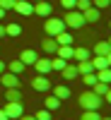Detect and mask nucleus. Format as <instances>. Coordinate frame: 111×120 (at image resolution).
<instances>
[{
    "label": "nucleus",
    "instance_id": "obj_1",
    "mask_svg": "<svg viewBox=\"0 0 111 120\" xmlns=\"http://www.w3.org/2000/svg\"><path fill=\"white\" fill-rule=\"evenodd\" d=\"M80 106L85 111H97V108H102V96H97L94 91H82L80 94Z\"/></svg>",
    "mask_w": 111,
    "mask_h": 120
},
{
    "label": "nucleus",
    "instance_id": "obj_2",
    "mask_svg": "<svg viewBox=\"0 0 111 120\" xmlns=\"http://www.w3.org/2000/svg\"><path fill=\"white\" fill-rule=\"evenodd\" d=\"M63 22H65V26H70V29H82V26L87 24L80 10H68L65 17H63Z\"/></svg>",
    "mask_w": 111,
    "mask_h": 120
},
{
    "label": "nucleus",
    "instance_id": "obj_3",
    "mask_svg": "<svg viewBox=\"0 0 111 120\" xmlns=\"http://www.w3.org/2000/svg\"><path fill=\"white\" fill-rule=\"evenodd\" d=\"M65 29V22L63 19H56V17H46V24H44V31L48 34V36H56V34H60Z\"/></svg>",
    "mask_w": 111,
    "mask_h": 120
},
{
    "label": "nucleus",
    "instance_id": "obj_4",
    "mask_svg": "<svg viewBox=\"0 0 111 120\" xmlns=\"http://www.w3.org/2000/svg\"><path fill=\"white\" fill-rule=\"evenodd\" d=\"M3 111H5L7 120H17L19 115L24 113V108H22V101H7V106L3 108Z\"/></svg>",
    "mask_w": 111,
    "mask_h": 120
},
{
    "label": "nucleus",
    "instance_id": "obj_5",
    "mask_svg": "<svg viewBox=\"0 0 111 120\" xmlns=\"http://www.w3.org/2000/svg\"><path fill=\"white\" fill-rule=\"evenodd\" d=\"M15 12H19L22 17H29V15H34V5L29 3V0H15Z\"/></svg>",
    "mask_w": 111,
    "mask_h": 120
},
{
    "label": "nucleus",
    "instance_id": "obj_6",
    "mask_svg": "<svg viewBox=\"0 0 111 120\" xmlns=\"http://www.w3.org/2000/svg\"><path fill=\"white\" fill-rule=\"evenodd\" d=\"M32 89L34 91H48V89H51V82L46 79V75H36L32 79Z\"/></svg>",
    "mask_w": 111,
    "mask_h": 120
},
{
    "label": "nucleus",
    "instance_id": "obj_7",
    "mask_svg": "<svg viewBox=\"0 0 111 120\" xmlns=\"http://www.w3.org/2000/svg\"><path fill=\"white\" fill-rule=\"evenodd\" d=\"M0 82H3V86L5 89H10V86H19V75H15V72H3L0 75Z\"/></svg>",
    "mask_w": 111,
    "mask_h": 120
},
{
    "label": "nucleus",
    "instance_id": "obj_8",
    "mask_svg": "<svg viewBox=\"0 0 111 120\" xmlns=\"http://www.w3.org/2000/svg\"><path fill=\"white\" fill-rule=\"evenodd\" d=\"M51 12H53V7L46 3V0H39V3H34V15H39V17H51Z\"/></svg>",
    "mask_w": 111,
    "mask_h": 120
},
{
    "label": "nucleus",
    "instance_id": "obj_9",
    "mask_svg": "<svg viewBox=\"0 0 111 120\" xmlns=\"http://www.w3.org/2000/svg\"><path fill=\"white\" fill-rule=\"evenodd\" d=\"M82 17H85V22H87V24H94V22H99L102 12H99L97 7H92V5H89L87 10H82Z\"/></svg>",
    "mask_w": 111,
    "mask_h": 120
},
{
    "label": "nucleus",
    "instance_id": "obj_10",
    "mask_svg": "<svg viewBox=\"0 0 111 120\" xmlns=\"http://www.w3.org/2000/svg\"><path fill=\"white\" fill-rule=\"evenodd\" d=\"M34 70L39 75H48V72H51V60H48V58H36Z\"/></svg>",
    "mask_w": 111,
    "mask_h": 120
},
{
    "label": "nucleus",
    "instance_id": "obj_11",
    "mask_svg": "<svg viewBox=\"0 0 111 120\" xmlns=\"http://www.w3.org/2000/svg\"><path fill=\"white\" fill-rule=\"evenodd\" d=\"M60 75H63V79H77V77H80L77 65H75V63H68L63 70H60Z\"/></svg>",
    "mask_w": 111,
    "mask_h": 120
},
{
    "label": "nucleus",
    "instance_id": "obj_12",
    "mask_svg": "<svg viewBox=\"0 0 111 120\" xmlns=\"http://www.w3.org/2000/svg\"><path fill=\"white\" fill-rule=\"evenodd\" d=\"M53 38H56V43H58V46H73V34L65 31V29H63L60 34H56Z\"/></svg>",
    "mask_w": 111,
    "mask_h": 120
},
{
    "label": "nucleus",
    "instance_id": "obj_13",
    "mask_svg": "<svg viewBox=\"0 0 111 120\" xmlns=\"http://www.w3.org/2000/svg\"><path fill=\"white\" fill-rule=\"evenodd\" d=\"M109 51H111V46H109V41H99V43H94V48H92V55H109Z\"/></svg>",
    "mask_w": 111,
    "mask_h": 120
},
{
    "label": "nucleus",
    "instance_id": "obj_14",
    "mask_svg": "<svg viewBox=\"0 0 111 120\" xmlns=\"http://www.w3.org/2000/svg\"><path fill=\"white\" fill-rule=\"evenodd\" d=\"M41 51H46V53H56L58 51V43H56L53 36H46L44 41H41Z\"/></svg>",
    "mask_w": 111,
    "mask_h": 120
},
{
    "label": "nucleus",
    "instance_id": "obj_15",
    "mask_svg": "<svg viewBox=\"0 0 111 120\" xmlns=\"http://www.w3.org/2000/svg\"><path fill=\"white\" fill-rule=\"evenodd\" d=\"M92 58V51H89V48H73V60H89Z\"/></svg>",
    "mask_w": 111,
    "mask_h": 120
},
{
    "label": "nucleus",
    "instance_id": "obj_16",
    "mask_svg": "<svg viewBox=\"0 0 111 120\" xmlns=\"http://www.w3.org/2000/svg\"><path fill=\"white\" fill-rule=\"evenodd\" d=\"M53 96L60 98V101H65V98H70V89L65 84H58V86H53Z\"/></svg>",
    "mask_w": 111,
    "mask_h": 120
},
{
    "label": "nucleus",
    "instance_id": "obj_17",
    "mask_svg": "<svg viewBox=\"0 0 111 120\" xmlns=\"http://www.w3.org/2000/svg\"><path fill=\"white\" fill-rule=\"evenodd\" d=\"M36 58H39V55H36L34 51H29V48H27V51H22V53H19V60H22L24 65H34V63H36Z\"/></svg>",
    "mask_w": 111,
    "mask_h": 120
},
{
    "label": "nucleus",
    "instance_id": "obj_18",
    "mask_svg": "<svg viewBox=\"0 0 111 120\" xmlns=\"http://www.w3.org/2000/svg\"><path fill=\"white\" fill-rule=\"evenodd\" d=\"M77 65V72L80 75H87V72H94V65H92V58L89 60H80V63H75Z\"/></svg>",
    "mask_w": 111,
    "mask_h": 120
},
{
    "label": "nucleus",
    "instance_id": "obj_19",
    "mask_svg": "<svg viewBox=\"0 0 111 120\" xmlns=\"http://www.w3.org/2000/svg\"><path fill=\"white\" fill-rule=\"evenodd\" d=\"M58 58H63V60H73V46H58V51H56Z\"/></svg>",
    "mask_w": 111,
    "mask_h": 120
},
{
    "label": "nucleus",
    "instance_id": "obj_20",
    "mask_svg": "<svg viewBox=\"0 0 111 120\" xmlns=\"http://www.w3.org/2000/svg\"><path fill=\"white\" fill-rule=\"evenodd\" d=\"M94 72H97V82L111 84V67H104V70H94Z\"/></svg>",
    "mask_w": 111,
    "mask_h": 120
},
{
    "label": "nucleus",
    "instance_id": "obj_21",
    "mask_svg": "<svg viewBox=\"0 0 111 120\" xmlns=\"http://www.w3.org/2000/svg\"><path fill=\"white\" fill-rule=\"evenodd\" d=\"M5 96H7V101H22V91H19V86L5 89Z\"/></svg>",
    "mask_w": 111,
    "mask_h": 120
},
{
    "label": "nucleus",
    "instance_id": "obj_22",
    "mask_svg": "<svg viewBox=\"0 0 111 120\" xmlns=\"http://www.w3.org/2000/svg\"><path fill=\"white\" fill-rule=\"evenodd\" d=\"M24 67H27V65H24V63H22L19 58H17V60H12L10 65H5V70H10V72H15V75H19V72H22Z\"/></svg>",
    "mask_w": 111,
    "mask_h": 120
},
{
    "label": "nucleus",
    "instance_id": "obj_23",
    "mask_svg": "<svg viewBox=\"0 0 111 120\" xmlns=\"http://www.w3.org/2000/svg\"><path fill=\"white\" fill-rule=\"evenodd\" d=\"M109 86H111V84H104V82H94V84H92V91H94L97 96H102V98H104V94L109 91Z\"/></svg>",
    "mask_w": 111,
    "mask_h": 120
},
{
    "label": "nucleus",
    "instance_id": "obj_24",
    "mask_svg": "<svg viewBox=\"0 0 111 120\" xmlns=\"http://www.w3.org/2000/svg\"><path fill=\"white\" fill-rule=\"evenodd\" d=\"M19 34H22V26H19V24L12 22V24H7V26H5V36H15V38H17Z\"/></svg>",
    "mask_w": 111,
    "mask_h": 120
},
{
    "label": "nucleus",
    "instance_id": "obj_25",
    "mask_svg": "<svg viewBox=\"0 0 111 120\" xmlns=\"http://www.w3.org/2000/svg\"><path fill=\"white\" fill-rule=\"evenodd\" d=\"M92 65H94V70H104V67H109V63H106L104 55H92Z\"/></svg>",
    "mask_w": 111,
    "mask_h": 120
},
{
    "label": "nucleus",
    "instance_id": "obj_26",
    "mask_svg": "<svg viewBox=\"0 0 111 120\" xmlns=\"http://www.w3.org/2000/svg\"><path fill=\"white\" fill-rule=\"evenodd\" d=\"M44 106L48 108V111H56V108H60V98H56V96H46Z\"/></svg>",
    "mask_w": 111,
    "mask_h": 120
},
{
    "label": "nucleus",
    "instance_id": "obj_27",
    "mask_svg": "<svg viewBox=\"0 0 111 120\" xmlns=\"http://www.w3.org/2000/svg\"><path fill=\"white\" fill-rule=\"evenodd\" d=\"M65 65H68V60H63V58H58V55H56V58L51 60V70H63Z\"/></svg>",
    "mask_w": 111,
    "mask_h": 120
},
{
    "label": "nucleus",
    "instance_id": "obj_28",
    "mask_svg": "<svg viewBox=\"0 0 111 120\" xmlns=\"http://www.w3.org/2000/svg\"><path fill=\"white\" fill-rule=\"evenodd\" d=\"M82 120H102V115H99L97 111H85L82 113Z\"/></svg>",
    "mask_w": 111,
    "mask_h": 120
},
{
    "label": "nucleus",
    "instance_id": "obj_29",
    "mask_svg": "<svg viewBox=\"0 0 111 120\" xmlns=\"http://www.w3.org/2000/svg\"><path fill=\"white\" fill-rule=\"evenodd\" d=\"M82 79H85L87 86H92V84L97 82V72H87V75H82Z\"/></svg>",
    "mask_w": 111,
    "mask_h": 120
},
{
    "label": "nucleus",
    "instance_id": "obj_30",
    "mask_svg": "<svg viewBox=\"0 0 111 120\" xmlns=\"http://www.w3.org/2000/svg\"><path fill=\"white\" fill-rule=\"evenodd\" d=\"M34 118H36V120H51V111H48V108H41Z\"/></svg>",
    "mask_w": 111,
    "mask_h": 120
},
{
    "label": "nucleus",
    "instance_id": "obj_31",
    "mask_svg": "<svg viewBox=\"0 0 111 120\" xmlns=\"http://www.w3.org/2000/svg\"><path fill=\"white\" fill-rule=\"evenodd\" d=\"M89 5H92L89 0H77V3H75V10H80V12H82V10H87Z\"/></svg>",
    "mask_w": 111,
    "mask_h": 120
},
{
    "label": "nucleus",
    "instance_id": "obj_32",
    "mask_svg": "<svg viewBox=\"0 0 111 120\" xmlns=\"http://www.w3.org/2000/svg\"><path fill=\"white\" fill-rule=\"evenodd\" d=\"M111 5V0H94V7L97 10H104V7H109Z\"/></svg>",
    "mask_w": 111,
    "mask_h": 120
},
{
    "label": "nucleus",
    "instance_id": "obj_33",
    "mask_svg": "<svg viewBox=\"0 0 111 120\" xmlns=\"http://www.w3.org/2000/svg\"><path fill=\"white\" fill-rule=\"evenodd\" d=\"M75 3L77 0H60V5H63L65 10H75Z\"/></svg>",
    "mask_w": 111,
    "mask_h": 120
},
{
    "label": "nucleus",
    "instance_id": "obj_34",
    "mask_svg": "<svg viewBox=\"0 0 111 120\" xmlns=\"http://www.w3.org/2000/svg\"><path fill=\"white\" fill-rule=\"evenodd\" d=\"M0 7H3V10H12L15 7V0H0Z\"/></svg>",
    "mask_w": 111,
    "mask_h": 120
},
{
    "label": "nucleus",
    "instance_id": "obj_35",
    "mask_svg": "<svg viewBox=\"0 0 111 120\" xmlns=\"http://www.w3.org/2000/svg\"><path fill=\"white\" fill-rule=\"evenodd\" d=\"M104 98H106V101H109V103H111V86H109V91H106V94H104Z\"/></svg>",
    "mask_w": 111,
    "mask_h": 120
},
{
    "label": "nucleus",
    "instance_id": "obj_36",
    "mask_svg": "<svg viewBox=\"0 0 111 120\" xmlns=\"http://www.w3.org/2000/svg\"><path fill=\"white\" fill-rule=\"evenodd\" d=\"M0 120H7V115H5V111L0 108Z\"/></svg>",
    "mask_w": 111,
    "mask_h": 120
},
{
    "label": "nucleus",
    "instance_id": "obj_37",
    "mask_svg": "<svg viewBox=\"0 0 111 120\" xmlns=\"http://www.w3.org/2000/svg\"><path fill=\"white\" fill-rule=\"evenodd\" d=\"M5 72V63H3V60H0V75H3Z\"/></svg>",
    "mask_w": 111,
    "mask_h": 120
},
{
    "label": "nucleus",
    "instance_id": "obj_38",
    "mask_svg": "<svg viewBox=\"0 0 111 120\" xmlns=\"http://www.w3.org/2000/svg\"><path fill=\"white\" fill-rule=\"evenodd\" d=\"M5 15H7V10H3V7H0V19H3Z\"/></svg>",
    "mask_w": 111,
    "mask_h": 120
},
{
    "label": "nucleus",
    "instance_id": "obj_39",
    "mask_svg": "<svg viewBox=\"0 0 111 120\" xmlns=\"http://www.w3.org/2000/svg\"><path fill=\"white\" fill-rule=\"evenodd\" d=\"M106 63H109V67H111V51H109V55H106Z\"/></svg>",
    "mask_w": 111,
    "mask_h": 120
},
{
    "label": "nucleus",
    "instance_id": "obj_40",
    "mask_svg": "<svg viewBox=\"0 0 111 120\" xmlns=\"http://www.w3.org/2000/svg\"><path fill=\"white\" fill-rule=\"evenodd\" d=\"M5 36V26H0V38H3Z\"/></svg>",
    "mask_w": 111,
    "mask_h": 120
},
{
    "label": "nucleus",
    "instance_id": "obj_41",
    "mask_svg": "<svg viewBox=\"0 0 111 120\" xmlns=\"http://www.w3.org/2000/svg\"><path fill=\"white\" fill-rule=\"evenodd\" d=\"M102 120H111V118H102Z\"/></svg>",
    "mask_w": 111,
    "mask_h": 120
},
{
    "label": "nucleus",
    "instance_id": "obj_42",
    "mask_svg": "<svg viewBox=\"0 0 111 120\" xmlns=\"http://www.w3.org/2000/svg\"><path fill=\"white\" fill-rule=\"evenodd\" d=\"M109 46H111V38H109Z\"/></svg>",
    "mask_w": 111,
    "mask_h": 120
},
{
    "label": "nucleus",
    "instance_id": "obj_43",
    "mask_svg": "<svg viewBox=\"0 0 111 120\" xmlns=\"http://www.w3.org/2000/svg\"><path fill=\"white\" fill-rule=\"evenodd\" d=\"M109 29H111V22H109Z\"/></svg>",
    "mask_w": 111,
    "mask_h": 120
},
{
    "label": "nucleus",
    "instance_id": "obj_44",
    "mask_svg": "<svg viewBox=\"0 0 111 120\" xmlns=\"http://www.w3.org/2000/svg\"><path fill=\"white\" fill-rule=\"evenodd\" d=\"M34 3H39V0H34Z\"/></svg>",
    "mask_w": 111,
    "mask_h": 120
}]
</instances>
